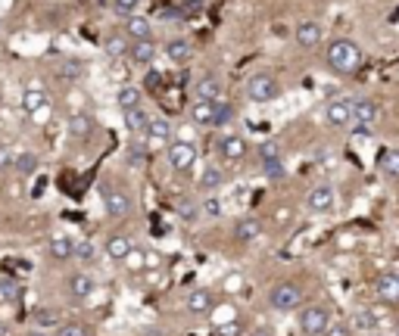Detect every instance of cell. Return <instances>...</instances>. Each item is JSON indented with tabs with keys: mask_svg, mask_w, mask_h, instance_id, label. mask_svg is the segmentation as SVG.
<instances>
[{
	"mask_svg": "<svg viewBox=\"0 0 399 336\" xmlns=\"http://www.w3.org/2000/svg\"><path fill=\"white\" fill-rule=\"evenodd\" d=\"M328 324H331V309H328L325 302L306 305V309L299 311V330H303L306 336H321L328 330Z\"/></svg>",
	"mask_w": 399,
	"mask_h": 336,
	"instance_id": "277c9868",
	"label": "cell"
},
{
	"mask_svg": "<svg viewBox=\"0 0 399 336\" xmlns=\"http://www.w3.org/2000/svg\"><path fill=\"white\" fill-rule=\"evenodd\" d=\"M22 106L28 115H38V109H47V94H44L41 84H28L25 94H22Z\"/></svg>",
	"mask_w": 399,
	"mask_h": 336,
	"instance_id": "ffe728a7",
	"label": "cell"
},
{
	"mask_svg": "<svg viewBox=\"0 0 399 336\" xmlns=\"http://www.w3.org/2000/svg\"><path fill=\"white\" fill-rule=\"evenodd\" d=\"M396 283H399V274H396Z\"/></svg>",
	"mask_w": 399,
	"mask_h": 336,
	"instance_id": "9f6ffc18",
	"label": "cell"
},
{
	"mask_svg": "<svg viewBox=\"0 0 399 336\" xmlns=\"http://www.w3.org/2000/svg\"><path fill=\"white\" fill-rule=\"evenodd\" d=\"M350 125H352V121H350ZM372 131L374 128H368V125H352V134L362 137V141H365V137H372Z\"/></svg>",
	"mask_w": 399,
	"mask_h": 336,
	"instance_id": "7dc6e473",
	"label": "cell"
},
{
	"mask_svg": "<svg viewBox=\"0 0 399 336\" xmlns=\"http://www.w3.org/2000/svg\"><path fill=\"white\" fill-rule=\"evenodd\" d=\"M137 3L141 0H113V10H115V16H135V10H137Z\"/></svg>",
	"mask_w": 399,
	"mask_h": 336,
	"instance_id": "ab89813d",
	"label": "cell"
},
{
	"mask_svg": "<svg viewBox=\"0 0 399 336\" xmlns=\"http://www.w3.org/2000/svg\"><path fill=\"white\" fill-rule=\"evenodd\" d=\"M244 289V274H228L225 277V293H240Z\"/></svg>",
	"mask_w": 399,
	"mask_h": 336,
	"instance_id": "ee69618b",
	"label": "cell"
},
{
	"mask_svg": "<svg viewBox=\"0 0 399 336\" xmlns=\"http://www.w3.org/2000/svg\"><path fill=\"white\" fill-rule=\"evenodd\" d=\"M247 97H250L253 103H271L281 97V84H277V78L269 72L250 75V81H247Z\"/></svg>",
	"mask_w": 399,
	"mask_h": 336,
	"instance_id": "3957f363",
	"label": "cell"
},
{
	"mask_svg": "<svg viewBox=\"0 0 399 336\" xmlns=\"http://www.w3.org/2000/svg\"><path fill=\"white\" fill-rule=\"evenodd\" d=\"M212 106H216V103L194 100V106H190V119H194V125H203V128H212Z\"/></svg>",
	"mask_w": 399,
	"mask_h": 336,
	"instance_id": "f546056e",
	"label": "cell"
},
{
	"mask_svg": "<svg viewBox=\"0 0 399 336\" xmlns=\"http://www.w3.org/2000/svg\"><path fill=\"white\" fill-rule=\"evenodd\" d=\"M250 336H275V330H269V327H256Z\"/></svg>",
	"mask_w": 399,
	"mask_h": 336,
	"instance_id": "f907efd6",
	"label": "cell"
},
{
	"mask_svg": "<svg viewBox=\"0 0 399 336\" xmlns=\"http://www.w3.org/2000/svg\"><path fill=\"white\" fill-rule=\"evenodd\" d=\"M321 336H352L350 333V327H346V324H328V330H325V333H321Z\"/></svg>",
	"mask_w": 399,
	"mask_h": 336,
	"instance_id": "bcb514c9",
	"label": "cell"
},
{
	"mask_svg": "<svg viewBox=\"0 0 399 336\" xmlns=\"http://www.w3.org/2000/svg\"><path fill=\"white\" fill-rule=\"evenodd\" d=\"M325 60L337 75H352V72H358V66H362V50H358V44L340 38V40H334L331 47H328Z\"/></svg>",
	"mask_w": 399,
	"mask_h": 336,
	"instance_id": "6da1fadb",
	"label": "cell"
},
{
	"mask_svg": "<svg viewBox=\"0 0 399 336\" xmlns=\"http://www.w3.org/2000/svg\"><path fill=\"white\" fill-rule=\"evenodd\" d=\"M259 162H262L265 178H271V181H281V178L287 175L284 159H281V147H277L275 141H265L262 147H259Z\"/></svg>",
	"mask_w": 399,
	"mask_h": 336,
	"instance_id": "5b68a950",
	"label": "cell"
},
{
	"mask_svg": "<svg viewBox=\"0 0 399 336\" xmlns=\"http://www.w3.org/2000/svg\"><path fill=\"white\" fill-rule=\"evenodd\" d=\"M175 212H178V218H184V221H196V218H200V206H196L194 200H178Z\"/></svg>",
	"mask_w": 399,
	"mask_h": 336,
	"instance_id": "e575fe53",
	"label": "cell"
},
{
	"mask_svg": "<svg viewBox=\"0 0 399 336\" xmlns=\"http://www.w3.org/2000/svg\"><path fill=\"white\" fill-rule=\"evenodd\" d=\"M231 121H234V106L225 100H216V106H212V128H225Z\"/></svg>",
	"mask_w": 399,
	"mask_h": 336,
	"instance_id": "4dcf8cb0",
	"label": "cell"
},
{
	"mask_svg": "<svg viewBox=\"0 0 399 336\" xmlns=\"http://www.w3.org/2000/svg\"><path fill=\"white\" fill-rule=\"evenodd\" d=\"M125 128L131 131V134H144L147 131V121H150V115H147V109L144 106H135V109H125Z\"/></svg>",
	"mask_w": 399,
	"mask_h": 336,
	"instance_id": "83f0119b",
	"label": "cell"
},
{
	"mask_svg": "<svg viewBox=\"0 0 399 336\" xmlns=\"http://www.w3.org/2000/svg\"><path fill=\"white\" fill-rule=\"evenodd\" d=\"M203 208H206V215H218V202L216 200H206Z\"/></svg>",
	"mask_w": 399,
	"mask_h": 336,
	"instance_id": "c3c4849f",
	"label": "cell"
},
{
	"mask_svg": "<svg viewBox=\"0 0 399 336\" xmlns=\"http://www.w3.org/2000/svg\"><path fill=\"white\" fill-rule=\"evenodd\" d=\"M218 156L225 162H240L247 156V141L240 134H222L218 137Z\"/></svg>",
	"mask_w": 399,
	"mask_h": 336,
	"instance_id": "9c48e42d",
	"label": "cell"
},
{
	"mask_svg": "<svg viewBox=\"0 0 399 336\" xmlns=\"http://www.w3.org/2000/svg\"><path fill=\"white\" fill-rule=\"evenodd\" d=\"M166 56H169V62H175V66H184V62L194 60V47H190V40L175 38L166 44Z\"/></svg>",
	"mask_w": 399,
	"mask_h": 336,
	"instance_id": "7402d4cb",
	"label": "cell"
},
{
	"mask_svg": "<svg viewBox=\"0 0 399 336\" xmlns=\"http://www.w3.org/2000/svg\"><path fill=\"white\" fill-rule=\"evenodd\" d=\"M125 268H128V271H144V268H147V252H144V249H131V252H128V256H125Z\"/></svg>",
	"mask_w": 399,
	"mask_h": 336,
	"instance_id": "8d00e7d4",
	"label": "cell"
},
{
	"mask_svg": "<svg viewBox=\"0 0 399 336\" xmlns=\"http://www.w3.org/2000/svg\"><path fill=\"white\" fill-rule=\"evenodd\" d=\"M380 171H384L390 181H399V149H387V153H380Z\"/></svg>",
	"mask_w": 399,
	"mask_h": 336,
	"instance_id": "d6a6232c",
	"label": "cell"
},
{
	"mask_svg": "<svg viewBox=\"0 0 399 336\" xmlns=\"http://www.w3.org/2000/svg\"><path fill=\"white\" fill-rule=\"evenodd\" d=\"M378 115H380V106L374 100H352V125H368L374 128L378 125Z\"/></svg>",
	"mask_w": 399,
	"mask_h": 336,
	"instance_id": "8fae6325",
	"label": "cell"
},
{
	"mask_svg": "<svg viewBox=\"0 0 399 336\" xmlns=\"http://www.w3.org/2000/svg\"><path fill=\"white\" fill-rule=\"evenodd\" d=\"M16 296H19V289H16L13 280H0V302H16Z\"/></svg>",
	"mask_w": 399,
	"mask_h": 336,
	"instance_id": "7bdbcfd3",
	"label": "cell"
},
{
	"mask_svg": "<svg viewBox=\"0 0 399 336\" xmlns=\"http://www.w3.org/2000/svg\"><path fill=\"white\" fill-rule=\"evenodd\" d=\"M196 100H206V103H216L222 100V81L216 75H203V78H196Z\"/></svg>",
	"mask_w": 399,
	"mask_h": 336,
	"instance_id": "9a60e30c",
	"label": "cell"
},
{
	"mask_svg": "<svg viewBox=\"0 0 399 336\" xmlns=\"http://www.w3.org/2000/svg\"><path fill=\"white\" fill-rule=\"evenodd\" d=\"M119 106H122V112H125V109L141 106V91L131 88V84H128V88H122V91H119Z\"/></svg>",
	"mask_w": 399,
	"mask_h": 336,
	"instance_id": "d590c367",
	"label": "cell"
},
{
	"mask_svg": "<svg viewBox=\"0 0 399 336\" xmlns=\"http://www.w3.org/2000/svg\"><path fill=\"white\" fill-rule=\"evenodd\" d=\"M128 47H131V40L125 38L122 32H115V34H109L106 40H103V50H106L113 60H122V56H128Z\"/></svg>",
	"mask_w": 399,
	"mask_h": 336,
	"instance_id": "f1b7e54d",
	"label": "cell"
},
{
	"mask_svg": "<svg viewBox=\"0 0 399 336\" xmlns=\"http://www.w3.org/2000/svg\"><path fill=\"white\" fill-rule=\"evenodd\" d=\"M94 287H97L94 277L84 274V271H78V274H72L66 280V289H69V296L72 299H88L91 293H94Z\"/></svg>",
	"mask_w": 399,
	"mask_h": 336,
	"instance_id": "5bb4252c",
	"label": "cell"
},
{
	"mask_svg": "<svg viewBox=\"0 0 399 336\" xmlns=\"http://www.w3.org/2000/svg\"><path fill=\"white\" fill-rule=\"evenodd\" d=\"M396 336H399V327H396Z\"/></svg>",
	"mask_w": 399,
	"mask_h": 336,
	"instance_id": "11a10c76",
	"label": "cell"
},
{
	"mask_svg": "<svg viewBox=\"0 0 399 336\" xmlns=\"http://www.w3.org/2000/svg\"><path fill=\"white\" fill-rule=\"evenodd\" d=\"M0 131H3V121H0Z\"/></svg>",
	"mask_w": 399,
	"mask_h": 336,
	"instance_id": "db71d44e",
	"label": "cell"
},
{
	"mask_svg": "<svg viewBox=\"0 0 399 336\" xmlns=\"http://www.w3.org/2000/svg\"><path fill=\"white\" fill-rule=\"evenodd\" d=\"M374 296L384 299V302H399V283L396 274H380L374 280Z\"/></svg>",
	"mask_w": 399,
	"mask_h": 336,
	"instance_id": "603a6c76",
	"label": "cell"
},
{
	"mask_svg": "<svg viewBox=\"0 0 399 336\" xmlns=\"http://www.w3.org/2000/svg\"><path fill=\"white\" fill-rule=\"evenodd\" d=\"M28 336H47V333H44V330L38 327V330H32V333H28Z\"/></svg>",
	"mask_w": 399,
	"mask_h": 336,
	"instance_id": "816d5d0a",
	"label": "cell"
},
{
	"mask_svg": "<svg viewBox=\"0 0 399 336\" xmlns=\"http://www.w3.org/2000/svg\"><path fill=\"white\" fill-rule=\"evenodd\" d=\"M13 171H16V175H22V178L34 175V171H38V156H34V153H16Z\"/></svg>",
	"mask_w": 399,
	"mask_h": 336,
	"instance_id": "1f68e13d",
	"label": "cell"
},
{
	"mask_svg": "<svg viewBox=\"0 0 399 336\" xmlns=\"http://www.w3.org/2000/svg\"><path fill=\"white\" fill-rule=\"evenodd\" d=\"M56 336H91V327L88 324H78V321L60 324V327H56Z\"/></svg>",
	"mask_w": 399,
	"mask_h": 336,
	"instance_id": "74e56055",
	"label": "cell"
},
{
	"mask_svg": "<svg viewBox=\"0 0 399 336\" xmlns=\"http://www.w3.org/2000/svg\"><path fill=\"white\" fill-rule=\"evenodd\" d=\"M299 302H303V289L297 287L293 280H281V283H275L271 287V293H269V305L275 311H293V309H299Z\"/></svg>",
	"mask_w": 399,
	"mask_h": 336,
	"instance_id": "7a4b0ae2",
	"label": "cell"
},
{
	"mask_svg": "<svg viewBox=\"0 0 399 336\" xmlns=\"http://www.w3.org/2000/svg\"><path fill=\"white\" fill-rule=\"evenodd\" d=\"M122 34L128 40H147V38H153V28H150V19H144V16H128Z\"/></svg>",
	"mask_w": 399,
	"mask_h": 336,
	"instance_id": "44dd1931",
	"label": "cell"
},
{
	"mask_svg": "<svg viewBox=\"0 0 399 336\" xmlns=\"http://www.w3.org/2000/svg\"><path fill=\"white\" fill-rule=\"evenodd\" d=\"M293 38H297V44L303 50H312V47H318L321 44V38H325V28L318 25V22H299V28L293 32Z\"/></svg>",
	"mask_w": 399,
	"mask_h": 336,
	"instance_id": "7c38bea8",
	"label": "cell"
},
{
	"mask_svg": "<svg viewBox=\"0 0 399 336\" xmlns=\"http://www.w3.org/2000/svg\"><path fill=\"white\" fill-rule=\"evenodd\" d=\"M54 321H56L54 311H41V315H38V324H54Z\"/></svg>",
	"mask_w": 399,
	"mask_h": 336,
	"instance_id": "681fc988",
	"label": "cell"
},
{
	"mask_svg": "<svg viewBox=\"0 0 399 336\" xmlns=\"http://www.w3.org/2000/svg\"><path fill=\"white\" fill-rule=\"evenodd\" d=\"M225 187V171L218 165H206L203 175H200V190L203 193H218Z\"/></svg>",
	"mask_w": 399,
	"mask_h": 336,
	"instance_id": "d4e9b609",
	"label": "cell"
},
{
	"mask_svg": "<svg viewBox=\"0 0 399 336\" xmlns=\"http://www.w3.org/2000/svg\"><path fill=\"white\" fill-rule=\"evenodd\" d=\"M10 330H7V324H0V336H7Z\"/></svg>",
	"mask_w": 399,
	"mask_h": 336,
	"instance_id": "f5cc1de1",
	"label": "cell"
},
{
	"mask_svg": "<svg viewBox=\"0 0 399 336\" xmlns=\"http://www.w3.org/2000/svg\"><path fill=\"white\" fill-rule=\"evenodd\" d=\"M91 131H94V119H91L88 112H82V109H78V112L69 115V134H72L75 141H84Z\"/></svg>",
	"mask_w": 399,
	"mask_h": 336,
	"instance_id": "cb8c5ba5",
	"label": "cell"
},
{
	"mask_svg": "<svg viewBox=\"0 0 399 336\" xmlns=\"http://www.w3.org/2000/svg\"><path fill=\"white\" fill-rule=\"evenodd\" d=\"M212 305H216V299H212V293H209V289H203V287L190 289L187 299H184V309H187V315H194V317L209 315Z\"/></svg>",
	"mask_w": 399,
	"mask_h": 336,
	"instance_id": "30bf717a",
	"label": "cell"
},
{
	"mask_svg": "<svg viewBox=\"0 0 399 336\" xmlns=\"http://www.w3.org/2000/svg\"><path fill=\"white\" fill-rule=\"evenodd\" d=\"M131 249H135V240H131L128 234H113L106 240V256L113 259V262H125V256H128Z\"/></svg>",
	"mask_w": 399,
	"mask_h": 336,
	"instance_id": "d6986e66",
	"label": "cell"
},
{
	"mask_svg": "<svg viewBox=\"0 0 399 336\" xmlns=\"http://www.w3.org/2000/svg\"><path fill=\"white\" fill-rule=\"evenodd\" d=\"M13 159H16V149L7 147V143H0V168H10Z\"/></svg>",
	"mask_w": 399,
	"mask_h": 336,
	"instance_id": "f6af8a7d",
	"label": "cell"
},
{
	"mask_svg": "<svg viewBox=\"0 0 399 336\" xmlns=\"http://www.w3.org/2000/svg\"><path fill=\"white\" fill-rule=\"evenodd\" d=\"M128 56H131V62H137V66H150V62L156 60V40L153 38H147V40H131Z\"/></svg>",
	"mask_w": 399,
	"mask_h": 336,
	"instance_id": "e0dca14e",
	"label": "cell"
},
{
	"mask_svg": "<svg viewBox=\"0 0 399 336\" xmlns=\"http://www.w3.org/2000/svg\"><path fill=\"white\" fill-rule=\"evenodd\" d=\"M100 196H103V206L113 218H125L131 212V196L125 193L122 187H113V184H100Z\"/></svg>",
	"mask_w": 399,
	"mask_h": 336,
	"instance_id": "8992f818",
	"label": "cell"
},
{
	"mask_svg": "<svg viewBox=\"0 0 399 336\" xmlns=\"http://www.w3.org/2000/svg\"><path fill=\"white\" fill-rule=\"evenodd\" d=\"M234 237L240 243H253V240H259L262 237V221H259L256 215H244L240 221L234 224Z\"/></svg>",
	"mask_w": 399,
	"mask_h": 336,
	"instance_id": "2e32d148",
	"label": "cell"
},
{
	"mask_svg": "<svg viewBox=\"0 0 399 336\" xmlns=\"http://www.w3.org/2000/svg\"><path fill=\"white\" fill-rule=\"evenodd\" d=\"M144 162H147V149H144L141 143H131V149H128V165L131 168H141Z\"/></svg>",
	"mask_w": 399,
	"mask_h": 336,
	"instance_id": "b9f144b4",
	"label": "cell"
},
{
	"mask_svg": "<svg viewBox=\"0 0 399 336\" xmlns=\"http://www.w3.org/2000/svg\"><path fill=\"white\" fill-rule=\"evenodd\" d=\"M144 134H150V141H156V143H169L172 141V121L169 119H150L147 121V131Z\"/></svg>",
	"mask_w": 399,
	"mask_h": 336,
	"instance_id": "484cf974",
	"label": "cell"
},
{
	"mask_svg": "<svg viewBox=\"0 0 399 336\" xmlns=\"http://www.w3.org/2000/svg\"><path fill=\"white\" fill-rule=\"evenodd\" d=\"M309 208L315 212V215H328L334 208V202H337V193H334L331 184H315V187L309 190Z\"/></svg>",
	"mask_w": 399,
	"mask_h": 336,
	"instance_id": "ba28073f",
	"label": "cell"
},
{
	"mask_svg": "<svg viewBox=\"0 0 399 336\" xmlns=\"http://www.w3.org/2000/svg\"><path fill=\"white\" fill-rule=\"evenodd\" d=\"M350 333H372L374 327H378V321H374V315L372 311H365V309H358V311H352L350 315Z\"/></svg>",
	"mask_w": 399,
	"mask_h": 336,
	"instance_id": "4316f807",
	"label": "cell"
},
{
	"mask_svg": "<svg viewBox=\"0 0 399 336\" xmlns=\"http://www.w3.org/2000/svg\"><path fill=\"white\" fill-rule=\"evenodd\" d=\"M325 119H328V125H334V128L350 125L352 121V100H331L325 106Z\"/></svg>",
	"mask_w": 399,
	"mask_h": 336,
	"instance_id": "4fadbf2b",
	"label": "cell"
},
{
	"mask_svg": "<svg viewBox=\"0 0 399 336\" xmlns=\"http://www.w3.org/2000/svg\"><path fill=\"white\" fill-rule=\"evenodd\" d=\"M82 72H84V66H82L78 60H66V62L60 66V75H62V78H82Z\"/></svg>",
	"mask_w": 399,
	"mask_h": 336,
	"instance_id": "60d3db41",
	"label": "cell"
},
{
	"mask_svg": "<svg viewBox=\"0 0 399 336\" xmlns=\"http://www.w3.org/2000/svg\"><path fill=\"white\" fill-rule=\"evenodd\" d=\"M196 147L187 141H175L169 143V168L172 171H190V168L196 165Z\"/></svg>",
	"mask_w": 399,
	"mask_h": 336,
	"instance_id": "52a82bcc",
	"label": "cell"
},
{
	"mask_svg": "<svg viewBox=\"0 0 399 336\" xmlns=\"http://www.w3.org/2000/svg\"><path fill=\"white\" fill-rule=\"evenodd\" d=\"M244 333H247L244 324L234 321V317H231V321H222V324H218V336H244Z\"/></svg>",
	"mask_w": 399,
	"mask_h": 336,
	"instance_id": "f35d334b",
	"label": "cell"
},
{
	"mask_svg": "<svg viewBox=\"0 0 399 336\" xmlns=\"http://www.w3.org/2000/svg\"><path fill=\"white\" fill-rule=\"evenodd\" d=\"M97 256V249L91 240H75V249H72V259L75 262H82V265H91Z\"/></svg>",
	"mask_w": 399,
	"mask_h": 336,
	"instance_id": "836d02e7",
	"label": "cell"
},
{
	"mask_svg": "<svg viewBox=\"0 0 399 336\" xmlns=\"http://www.w3.org/2000/svg\"><path fill=\"white\" fill-rule=\"evenodd\" d=\"M72 249H75V240L69 234H56V237H50V243H47V252L54 262H69V259H72Z\"/></svg>",
	"mask_w": 399,
	"mask_h": 336,
	"instance_id": "ac0fdd59",
	"label": "cell"
}]
</instances>
